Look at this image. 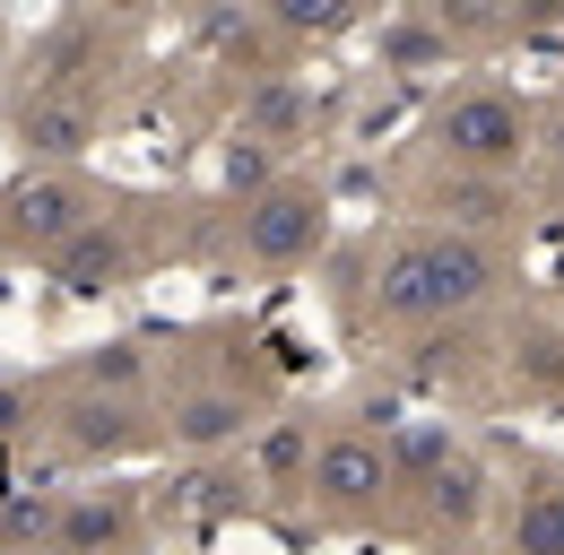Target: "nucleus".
<instances>
[{
  "instance_id": "6ab92c4d",
  "label": "nucleus",
  "mask_w": 564,
  "mask_h": 555,
  "mask_svg": "<svg viewBox=\"0 0 564 555\" xmlns=\"http://www.w3.org/2000/svg\"><path fill=\"white\" fill-rule=\"evenodd\" d=\"M70 382H78V391H140V382H148L140 339H113V347H96V356H78Z\"/></svg>"
},
{
  "instance_id": "ddd939ff",
  "label": "nucleus",
  "mask_w": 564,
  "mask_h": 555,
  "mask_svg": "<svg viewBox=\"0 0 564 555\" xmlns=\"http://www.w3.org/2000/svg\"><path fill=\"white\" fill-rule=\"evenodd\" d=\"M62 494L70 486H9L0 494V547H53L62 538Z\"/></svg>"
},
{
  "instance_id": "0eeeda50",
  "label": "nucleus",
  "mask_w": 564,
  "mask_h": 555,
  "mask_svg": "<svg viewBox=\"0 0 564 555\" xmlns=\"http://www.w3.org/2000/svg\"><path fill=\"white\" fill-rule=\"evenodd\" d=\"M62 443H70L78 460H122V451H140L148 443L140 400H131V391H78L70 409H62Z\"/></svg>"
},
{
  "instance_id": "9d476101",
  "label": "nucleus",
  "mask_w": 564,
  "mask_h": 555,
  "mask_svg": "<svg viewBox=\"0 0 564 555\" xmlns=\"http://www.w3.org/2000/svg\"><path fill=\"white\" fill-rule=\"evenodd\" d=\"M53 278H62L70 295H105V286H122V278H131V243H122L113 226H96V217H87L70 243L53 252Z\"/></svg>"
},
{
  "instance_id": "f257e3e1",
  "label": "nucleus",
  "mask_w": 564,
  "mask_h": 555,
  "mask_svg": "<svg viewBox=\"0 0 564 555\" xmlns=\"http://www.w3.org/2000/svg\"><path fill=\"white\" fill-rule=\"evenodd\" d=\"M495 286V252L478 235H400L373 270V313L382 322H443L469 313Z\"/></svg>"
},
{
  "instance_id": "dca6fc26",
  "label": "nucleus",
  "mask_w": 564,
  "mask_h": 555,
  "mask_svg": "<svg viewBox=\"0 0 564 555\" xmlns=\"http://www.w3.org/2000/svg\"><path fill=\"white\" fill-rule=\"evenodd\" d=\"M434 200H443V217H460V226H495L512 208V192H503V174H487V165H452V183Z\"/></svg>"
},
{
  "instance_id": "2eb2a0df",
  "label": "nucleus",
  "mask_w": 564,
  "mask_h": 555,
  "mask_svg": "<svg viewBox=\"0 0 564 555\" xmlns=\"http://www.w3.org/2000/svg\"><path fill=\"white\" fill-rule=\"evenodd\" d=\"M452 53H460V44H452V26H443L434 9H425V18H409V26H391V35H382V69H409V78H417V69H443V62H452Z\"/></svg>"
},
{
  "instance_id": "a211bd4d",
  "label": "nucleus",
  "mask_w": 564,
  "mask_h": 555,
  "mask_svg": "<svg viewBox=\"0 0 564 555\" xmlns=\"http://www.w3.org/2000/svg\"><path fill=\"white\" fill-rule=\"evenodd\" d=\"M425 9L452 26V44H495L521 26V0H425Z\"/></svg>"
},
{
  "instance_id": "f03ea898",
  "label": "nucleus",
  "mask_w": 564,
  "mask_h": 555,
  "mask_svg": "<svg viewBox=\"0 0 564 555\" xmlns=\"http://www.w3.org/2000/svg\"><path fill=\"white\" fill-rule=\"evenodd\" d=\"M434 148H443L452 165L512 174V165L539 148V122H530L521 96H503V87H460V96H443V113H434Z\"/></svg>"
},
{
  "instance_id": "412c9836",
  "label": "nucleus",
  "mask_w": 564,
  "mask_h": 555,
  "mask_svg": "<svg viewBox=\"0 0 564 555\" xmlns=\"http://www.w3.org/2000/svg\"><path fill=\"white\" fill-rule=\"evenodd\" d=\"M279 156H286V148H270L261 131H235V139H226V183L252 200V192H270V183H279Z\"/></svg>"
},
{
  "instance_id": "4468645a",
  "label": "nucleus",
  "mask_w": 564,
  "mask_h": 555,
  "mask_svg": "<svg viewBox=\"0 0 564 555\" xmlns=\"http://www.w3.org/2000/svg\"><path fill=\"white\" fill-rule=\"evenodd\" d=\"M252 469H261V486H313V425H304V416H279V425L261 434Z\"/></svg>"
},
{
  "instance_id": "aec40b11",
  "label": "nucleus",
  "mask_w": 564,
  "mask_h": 555,
  "mask_svg": "<svg viewBox=\"0 0 564 555\" xmlns=\"http://www.w3.org/2000/svg\"><path fill=\"white\" fill-rule=\"evenodd\" d=\"M512 547L521 555H564V486H539V494L512 512Z\"/></svg>"
},
{
  "instance_id": "f8f14e48",
  "label": "nucleus",
  "mask_w": 564,
  "mask_h": 555,
  "mask_svg": "<svg viewBox=\"0 0 564 555\" xmlns=\"http://www.w3.org/2000/svg\"><path fill=\"white\" fill-rule=\"evenodd\" d=\"M87 69H105V26L96 18H70L62 35H44L35 44V87H87Z\"/></svg>"
},
{
  "instance_id": "20e7f679",
  "label": "nucleus",
  "mask_w": 564,
  "mask_h": 555,
  "mask_svg": "<svg viewBox=\"0 0 564 555\" xmlns=\"http://www.w3.org/2000/svg\"><path fill=\"white\" fill-rule=\"evenodd\" d=\"M400 486V460H391V434L373 443V434H356V425H339V434H322L313 443V503L330 512V521H365L382 494Z\"/></svg>"
},
{
  "instance_id": "b1692460",
  "label": "nucleus",
  "mask_w": 564,
  "mask_h": 555,
  "mask_svg": "<svg viewBox=\"0 0 564 555\" xmlns=\"http://www.w3.org/2000/svg\"><path fill=\"white\" fill-rule=\"evenodd\" d=\"M539 148H547V165L564 174V96L547 105V113H539Z\"/></svg>"
},
{
  "instance_id": "6e6552de",
  "label": "nucleus",
  "mask_w": 564,
  "mask_h": 555,
  "mask_svg": "<svg viewBox=\"0 0 564 555\" xmlns=\"http://www.w3.org/2000/svg\"><path fill=\"white\" fill-rule=\"evenodd\" d=\"M140 538V512H131V486H70L62 494V538L53 547H131Z\"/></svg>"
},
{
  "instance_id": "393cba45",
  "label": "nucleus",
  "mask_w": 564,
  "mask_h": 555,
  "mask_svg": "<svg viewBox=\"0 0 564 555\" xmlns=\"http://www.w3.org/2000/svg\"><path fill=\"white\" fill-rule=\"evenodd\" d=\"M174 9H235V0H174Z\"/></svg>"
},
{
  "instance_id": "5701e85b",
  "label": "nucleus",
  "mask_w": 564,
  "mask_h": 555,
  "mask_svg": "<svg viewBox=\"0 0 564 555\" xmlns=\"http://www.w3.org/2000/svg\"><path fill=\"white\" fill-rule=\"evenodd\" d=\"M26 416H35V391H26V382H0V443L26 434Z\"/></svg>"
},
{
  "instance_id": "1a4fd4ad",
  "label": "nucleus",
  "mask_w": 564,
  "mask_h": 555,
  "mask_svg": "<svg viewBox=\"0 0 564 555\" xmlns=\"http://www.w3.org/2000/svg\"><path fill=\"white\" fill-rule=\"evenodd\" d=\"M243 131H261L270 148H304V139L322 131V96L304 87V78H286V69H270L252 96H243Z\"/></svg>"
},
{
  "instance_id": "423d86ee",
  "label": "nucleus",
  "mask_w": 564,
  "mask_h": 555,
  "mask_svg": "<svg viewBox=\"0 0 564 555\" xmlns=\"http://www.w3.org/2000/svg\"><path fill=\"white\" fill-rule=\"evenodd\" d=\"M105 122V105H96V87H26V105H18V148L26 156H78L87 139Z\"/></svg>"
},
{
  "instance_id": "f3484780",
  "label": "nucleus",
  "mask_w": 564,
  "mask_h": 555,
  "mask_svg": "<svg viewBox=\"0 0 564 555\" xmlns=\"http://www.w3.org/2000/svg\"><path fill=\"white\" fill-rule=\"evenodd\" d=\"M261 9H270L279 35H304V44H330L365 18V0H261Z\"/></svg>"
},
{
  "instance_id": "7ed1b4c3",
  "label": "nucleus",
  "mask_w": 564,
  "mask_h": 555,
  "mask_svg": "<svg viewBox=\"0 0 564 555\" xmlns=\"http://www.w3.org/2000/svg\"><path fill=\"white\" fill-rule=\"evenodd\" d=\"M87 217H96V192H87L78 174H26V183L0 192V243H9L18 261H35V252L53 261Z\"/></svg>"
},
{
  "instance_id": "9b49d317",
  "label": "nucleus",
  "mask_w": 564,
  "mask_h": 555,
  "mask_svg": "<svg viewBox=\"0 0 564 555\" xmlns=\"http://www.w3.org/2000/svg\"><path fill=\"white\" fill-rule=\"evenodd\" d=\"M165 434H174L183 451H226V443L252 434V409H243V391H192V400H174Z\"/></svg>"
},
{
  "instance_id": "4be33fe9",
  "label": "nucleus",
  "mask_w": 564,
  "mask_h": 555,
  "mask_svg": "<svg viewBox=\"0 0 564 555\" xmlns=\"http://www.w3.org/2000/svg\"><path fill=\"white\" fill-rule=\"evenodd\" d=\"M391 460H400V486H417V478H434L443 460H460V451H452L443 425H400V434H391Z\"/></svg>"
},
{
  "instance_id": "39448f33",
  "label": "nucleus",
  "mask_w": 564,
  "mask_h": 555,
  "mask_svg": "<svg viewBox=\"0 0 564 555\" xmlns=\"http://www.w3.org/2000/svg\"><path fill=\"white\" fill-rule=\"evenodd\" d=\"M313 243H322V192L313 183H270L243 200V261L295 270V261H313Z\"/></svg>"
}]
</instances>
